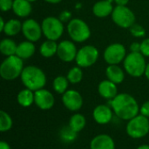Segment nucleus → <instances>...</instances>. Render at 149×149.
Here are the masks:
<instances>
[{"mask_svg": "<svg viewBox=\"0 0 149 149\" xmlns=\"http://www.w3.org/2000/svg\"><path fill=\"white\" fill-rule=\"evenodd\" d=\"M113 113L121 120H130L139 114L140 107L136 100L128 93H119L110 101Z\"/></svg>", "mask_w": 149, "mask_h": 149, "instance_id": "f257e3e1", "label": "nucleus"}, {"mask_svg": "<svg viewBox=\"0 0 149 149\" xmlns=\"http://www.w3.org/2000/svg\"><path fill=\"white\" fill-rule=\"evenodd\" d=\"M20 77L24 86L33 92L43 89L46 84L45 72L40 68L34 65L24 67Z\"/></svg>", "mask_w": 149, "mask_h": 149, "instance_id": "f03ea898", "label": "nucleus"}, {"mask_svg": "<svg viewBox=\"0 0 149 149\" xmlns=\"http://www.w3.org/2000/svg\"><path fill=\"white\" fill-rule=\"evenodd\" d=\"M24 68L22 58L17 55L9 56L0 65V76L5 80H13L21 76Z\"/></svg>", "mask_w": 149, "mask_h": 149, "instance_id": "7ed1b4c3", "label": "nucleus"}, {"mask_svg": "<svg viewBox=\"0 0 149 149\" xmlns=\"http://www.w3.org/2000/svg\"><path fill=\"white\" fill-rule=\"evenodd\" d=\"M126 72L132 77L139 78L145 74L147 63L141 52H130L123 61Z\"/></svg>", "mask_w": 149, "mask_h": 149, "instance_id": "20e7f679", "label": "nucleus"}, {"mask_svg": "<svg viewBox=\"0 0 149 149\" xmlns=\"http://www.w3.org/2000/svg\"><path fill=\"white\" fill-rule=\"evenodd\" d=\"M67 32L72 41L82 43L91 36V30L88 24L80 18H73L67 24Z\"/></svg>", "mask_w": 149, "mask_h": 149, "instance_id": "39448f33", "label": "nucleus"}, {"mask_svg": "<svg viewBox=\"0 0 149 149\" xmlns=\"http://www.w3.org/2000/svg\"><path fill=\"white\" fill-rule=\"evenodd\" d=\"M127 133L133 139H141L149 133L148 118L143 115H137L128 120L127 125Z\"/></svg>", "mask_w": 149, "mask_h": 149, "instance_id": "423d86ee", "label": "nucleus"}, {"mask_svg": "<svg viewBox=\"0 0 149 149\" xmlns=\"http://www.w3.org/2000/svg\"><path fill=\"white\" fill-rule=\"evenodd\" d=\"M43 35L49 40H58L64 33L63 22L55 17H47L42 21Z\"/></svg>", "mask_w": 149, "mask_h": 149, "instance_id": "0eeeda50", "label": "nucleus"}, {"mask_svg": "<svg viewBox=\"0 0 149 149\" xmlns=\"http://www.w3.org/2000/svg\"><path fill=\"white\" fill-rule=\"evenodd\" d=\"M99 58V51L93 45H85L78 51L75 61L81 68H87L93 65Z\"/></svg>", "mask_w": 149, "mask_h": 149, "instance_id": "6e6552de", "label": "nucleus"}, {"mask_svg": "<svg viewBox=\"0 0 149 149\" xmlns=\"http://www.w3.org/2000/svg\"><path fill=\"white\" fill-rule=\"evenodd\" d=\"M113 21L121 28H130L135 22V15L127 6L117 5L112 12Z\"/></svg>", "mask_w": 149, "mask_h": 149, "instance_id": "1a4fd4ad", "label": "nucleus"}, {"mask_svg": "<svg viewBox=\"0 0 149 149\" xmlns=\"http://www.w3.org/2000/svg\"><path fill=\"white\" fill-rule=\"evenodd\" d=\"M127 57V51L123 45L114 43L108 45L104 52V59L108 65H119Z\"/></svg>", "mask_w": 149, "mask_h": 149, "instance_id": "9d476101", "label": "nucleus"}, {"mask_svg": "<svg viewBox=\"0 0 149 149\" xmlns=\"http://www.w3.org/2000/svg\"><path fill=\"white\" fill-rule=\"evenodd\" d=\"M22 32L25 38L31 42H37L40 39L43 31L42 26L34 19L29 18L22 24Z\"/></svg>", "mask_w": 149, "mask_h": 149, "instance_id": "9b49d317", "label": "nucleus"}, {"mask_svg": "<svg viewBox=\"0 0 149 149\" xmlns=\"http://www.w3.org/2000/svg\"><path fill=\"white\" fill-rule=\"evenodd\" d=\"M78 51L73 42L70 40H63L58 45L57 55L64 62H72L75 60Z\"/></svg>", "mask_w": 149, "mask_h": 149, "instance_id": "f8f14e48", "label": "nucleus"}, {"mask_svg": "<svg viewBox=\"0 0 149 149\" xmlns=\"http://www.w3.org/2000/svg\"><path fill=\"white\" fill-rule=\"evenodd\" d=\"M64 106L72 112L79 111L83 106V98L81 94L75 90H67L62 97Z\"/></svg>", "mask_w": 149, "mask_h": 149, "instance_id": "ddd939ff", "label": "nucleus"}, {"mask_svg": "<svg viewBox=\"0 0 149 149\" xmlns=\"http://www.w3.org/2000/svg\"><path fill=\"white\" fill-rule=\"evenodd\" d=\"M34 103L41 110H49L54 106V96L46 89L43 88L34 92Z\"/></svg>", "mask_w": 149, "mask_h": 149, "instance_id": "4468645a", "label": "nucleus"}, {"mask_svg": "<svg viewBox=\"0 0 149 149\" xmlns=\"http://www.w3.org/2000/svg\"><path fill=\"white\" fill-rule=\"evenodd\" d=\"M94 120L100 125L108 124L113 119V112L111 107L106 105L97 106L93 113Z\"/></svg>", "mask_w": 149, "mask_h": 149, "instance_id": "2eb2a0df", "label": "nucleus"}, {"mask_svg": "<svg viewBox=\"0 0 149 149\" xmlns=\"http://www.w3.org/2000/svg\"><path fill=\"white\" fill-rule=\"evenodd\" d=\"M98 91L100 95L107 100H113L118 95V88L116 84L109 79L101 81L99 85Z\"/></svg>", "mask_w": 149, "mask_h": 149, "instance_id": "dca6fc26", "label": "nucleus"}, {"mask_svg": "<svg viewBox=\"0 0 149 149\" xmlns=\"http://www.w3.org/2000/svg\"><path fill=\"white\" fill-rule=\"evenodd\" d=\"M91 149H115V143L108 134H99L95 136L91 143Z\"/></svg>", "mask_w": 149, "mask_h": 149, "instance_id": "f3484780", "label": "nucleus"}, {"mask_svg": "<svg viewBox=\"0 0 149 149\" xmlns=\"http://www.w3.org/2000/svg\"><path fill=\"white\" fill-rule=\"evenodd\" d=\"M113 9L114 8L112 3L107 0H101L94 3L93 7V12L98 17H106L112 14Z\"/></svg>", "mask_w": 149, "mask_h": 149, "instance_id": "a211bd4d", "label": "nucleus"}, {"mask_svg": "<svg viewBox=\"0 0 149 149\" xmlns=\"http://www.w3.org/2000/svg\"><path fill=\"white\" fill-rule=\"evenodd\" d=\"M107 79L114 84H120L125 79V72L118 65H109L106 70Z\"/></svg>", "mask_w": 149, "mask_h": 149, "instance_id": "6ab92c4d", "label": "nucleus"}, {"mask_svg": "<svg viewBox=\"0 0 149 149\" xmlns=\"http://www.w3.org/2000/svg\"><path fill=\"white\" fill-rule=\"evenodd\" d=\"M35 52H36V47L33 42L27 40L17 45L16 55L22 59H28L34 55Z\"/></svg>", "mask_w": 149, "mask_h": 149, "instance_id": "aec40b11", "label": "nucleus"}, {"mask_svg": "<svg viewBox=\"0 0 149 149\" xmlns=\"http://www.w3.org/2000/svg\"><path fill=\"white\" fill-rule=\"evenodd\" d=\"M12 10L19 17H26L31 12V4L27 0H14Z\"/></svg>", "mask_w": 149, "mask_h": 149, "instance_id": "412c9836", "label": "nucleus"}, {"mask_svg": "<svg viewBox=\"0 0 149 149\" xmlns=\"http://www.w3.org/2000/svg\"><path fill=\"white\" fill-rule=\"evenodd\" d=\"M34 99H35V96H34L33 91L28 88L21 90L18 93L17 97V103L24 107H28L31 106L34 103Z\"/></svg>", "mask_w": 149, "mask_h": 149, "instance_id": "4be33fe9", "label": "nucleus"}, {"mask_svg": "<svg viewBox=\"0 0 149 149\" xmlns=\"http://www.w3.org/2000/svg\"><path fill=\"white\" fill-rule=\"evenodd\" d=\"M58 45L56 41L47 39L40 45L39 52L44 58H52L57 53Z\"/></svg>", "mask_w": 149, "mask_h": 149, "instance_id": "5701e85b", "label": "nucleus"}, {"mask_svg": "<svg viewBox=\"0 0 149 149\" xmlns=\"http://www.w3.org/2000/svg\"><path fill=\"white\" fill-rule=\"evenodd\" d=\"M17 45L14 40L10 38H3L0 42V52L3 55L9 57L12 55H16Z\"/></svg>", "mask_w": 149, "mask_h": 149, "instance_id": "b1692460", "label": "nucleus"}, {"mask_svg": "<svg viewBox=\"0 0 149 149\" xmlns=\"http://www.w3.org/2000/svg\"><path fill=\"white\" fill-rule=\"evenodd\" d=\"M22 24L18 19H10L6 22L3 32L10 37L16 36L22 31Z\"/></svg>", "mask_w": 149, "mask_h": 149, "instance_id": "393cba45", "label": "nucleus"}, {"mask_svg": "<svg viewBox=\"0 0 149 149\" xmlns=\"http://www.w3.org/2000/svg\"><path fill=\"white\" fill-rule=\"evenodd\" d=\"M86 120L85 116L80 113L73 114L69 120L70 127L76 133H79L80 131H82L84 127H86Z\"/></svg>", "mask_w": 149, "mask_h": 149, "instance_id": "a878e982", "label": "nucleus"}, {"mask_svg": "<svg viewBox=\"0 0 149 149\" xmlns=\"http://www.w3.org/2000/svg\"><path fill=\"white\" fill-rule=\"evenodd\" d=\"M69 80L67 79L66 77L64 76H58L54 79L53 83H52V87L54 91L59 94H64L68 88L69 85Z\"/></svg>", "mask_w": 149, "mask_h": 149, "instance_id": "bb28decb", "label": "nucleus"}, {"mask_svg": "<svg viewBox=\"0 0 149 149\" xmlns=\"http://www.w3.org/2000/svg\"><path fill=\"white\" fill-rule=\"evenodd\" d=\"M77 134L75 131H73L70 126H66L64 127L60 132H59V137L61 139L62 141L65 142V143H71L72 141H74L77 138Z\"/></svg>", "mask_w": 149, "mask_h": 149, "instance_id": "cd10ccee", "label": "nucleus"}, {"mask_svg": "<svg viewBox=\"0 0 149 149\" xmlns=\"http://www.w3.org/2000/svg\"><path fill=\"white\" fill-rule=\"evenodd\" d=\"M67 79L71 84H78L83 79V71L79 66H74L67 73Z\"/></svg>", "mask_w": 149, "mask_h": 149, "instance_id": "c85d7f7f", "label": "nucleus"}, {"mask_svg": "<svg viewBox=\"0 0 149 149\" xmlns=\"http://www.w3.org/2000/svg\"><path fill=\"white\" fill-rule=\"evenodd\" d=\"M12 119L4 111L0 112V131L2 133L9 131L12 127Z\"/></svg>", "mask_w": 149, "mask_h": 149, "instance_id": "c756f323", "label": "nucleus"}, {"mask_svg": "<svg viewBox=\"0 0 149 149\" xmlns=\"http://www.w3.org/2000/svg\"><path fill=\"white\" fill-rule=\"evenodd\" d=\"M129 31H130V33L135 38H143L146 35L145 28L138 24H134L129 28Z\"/></svg>", "mask_w": 149, "mask_h": 149, "instance_id": "7c9ffc66", "label": "nucleus"}, {"mask_svg": "<svg viewBox=\"0 0 149 149\" xmlns=\"http://www.w3.org/2000/svg\"><path fill=\"white\" fill-rule=\"evenodd\" d=\"M14 0H0V9L2 11H8L13 7Z\"/></svg>", "mask_w": 149, "mask_h": 149, "instance_id": "2f4dec72", "label": "nucleus"}, {"mask_svg": "<svg viewBox=\"0 0 149 149\" xmlns=\"http://www.w3.org/2000/svg\"><path fill=\"white\" fill-rule=\"evenodd\" d=\"M141 52L145 57H149V38H145L141 43Z\"/></svg>", "mask_w": 149, "mask_h": 149, "instance_id": "473e14b6", "label": "nucleus"}, {"mask_svg": "<svg viewBox=\"0 0 149 149\" xmlns=\"http://www.w3.org/2000/svg\"><path fill=\"white\" fill-rule=\"evenodd\" d=\"M60 21H62L63 23H65V22H70L72 20V12L71 11H68V10H64L60 13L59 15V17Z\"/></svg>", "mask_w": 149, "mask_h": 149, "instance_id": "72a5a7b5", "label": "nucleus"}, {"mask_svg": "<svg viewBox=\"0 0 149 149\" xmlns=\"http://www.w3.org/2000/svg\"><path fill=\"white\" fill-rule=\"evenodd\" d=\"M140 113L141 115L149 118V100L148 101H146L140 108Z\"/></svg>", "mask_w": 149, "mask_h": 149, "instance_id": "f704fd0d", "label": "nucleus"}, {"mask_svg": "<svg viewBox=\"0 0 149 149\" xmlns=\"http://www.w3.org/2000/svg\"><path fill=\"white\" fill-rule=\"evenodd\" d=\"M131 52H141V44L138 42H134L130 45Z\"/></svg>", "mask_w": 149, "mask_h": 149, "instance_id": "c9c22d12", "label": "nucleus"}, {"mask_svg": "<svg viewBox=\"0 0 149 149\" xmlns=\"http://www.w3.org/2000/svg\"><path fill=\"white\" fill-rule=\"evenodd\" d=\"M117 5H121V6H127L129 0H114Z\"/></svg>", "mask_w": 149, "mask_h": 149, "instance_id": "e433bc0d", "label": "nucleus"}, {"mask_svg": "<svg viewBox=\"0 0 149 149\" xmlns=\"http://www.w3.org/2000/svg\"><path fill=\"white\" fill-rule=\"evenodd\" d=\"M0 149H10V145L6 141H2L0 142Z\"/></svg>", "mask_w": 149, "mask_h": 149, "instance_id": "4c0bfd02", "label": "nucleus"}, {"mask_svg": "<svg viewBox=\"0 0 149 149\" xmlns=\"http://www.w3.org/2000/svg\"><path fill=\"white\" fill-rule=\"evenodd\" d=\"M5 22H4V20H3V17H0V31H2L3 32V29H4V26H5Z\"/></svg>", "mask_w": 149, "mask_h": 149, "instance_id": "58836bf2", "label": "nucleus"}, {"mask_svg": "<svg viewBox=\"0 0 149 149\" xmlns=\"http://www.w3.org/2000/svg\"><path fill=\"white\" fill-rule=\"evenodd\" d=\"M44 1H45L46 3H58L62 0H44Z\"/></svg>", "mask_w": 149, "mask_h": 149, "instance_id": "ea45409f", "label": "nucleus"}, {"mask_svg": "<svg viewBox=\"0 0 149 149\" xmlns=\"http://www.w3.org/2000/svg\"><path fill=\"white\" fill-rule=\"evenodd\" d=\"M145 76L149 80V63L147 65V68H146V71H145Z\"/></svg>", "mask_w": 149, "mask_h": 149, "instance_id": "a19ab883", "label": "nucleus"}, {"mask_svg": "<svg viewBox=\"0 0 149 149\" xmlns=\"http://www.w3.org/2000/svg\"><path fill=\"white\" fill-rule=\"evenodd\" d=\"M137 149H149V146L148 145H141Z\"/></svg>", "mask_w": 149, "mask_h": 149, "instance_id": "79ce46f5", "label": "nucleus"}, {"mask_svg": "<svg viewBox=\"0 0 149 149\" xmlns=\"http://www.w3.org/2000/svg\"><path fill=\"white\" fill-rule=\"evenodd\" d=\"M28 2H30V3H32V2H36V1H38V0H27Z\"/></svg>", "mask_w": 149, "mask_h": 149, "instance_id": "37998d69", "label": "nucleus"}, {"mask_svg": "<svg viewBox=\"0 0 149 149\" xmlns=\"http://www.w3.org/2000/svg\"><path fill=\"white\" fill-rule=\"evenodd\" d=\"M107 1H108V2H110L112 3H113V2H114V0H107Z\"/></svg>", "mask_w": 149, "mask_h": 149, "instance_id": "c03bdc74", "label": "nucleus"}]
</instances>
